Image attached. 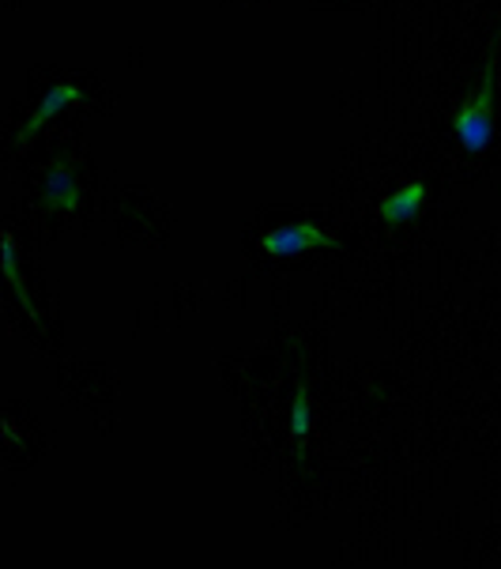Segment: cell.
<instances>
[{"mask_svg":"<svg viewBox=\"0 0 501 569\" xmlns=\"http://www.w3.org/2000/svg\"><path fill=\"white\" fill-rule=\"evenodd\" d=\"M494 94H498V64H487L475 91L452 113V129H457L460 148L471 151V156L487 151L490 140H494Z\"/></svg>","mask_w":501,"mask_h":569,"instance_id":"1","label":"cell"},{"mask_svg":"<svg viewBox=\"0 0 501 569\" xmlns=\"http://www.w3.org/2000/svg\"><path fill=\"white\" fill-rule=\"evenodd\" d=\"M260 249L268 257H298V253H310V249H335L340 238L321 230L317 223H283L272 227L268 234H260Z\"/></svg>","mask_w":501,"mask_h":569,"instance_id":"2","label":"cell"},{"mask_svg":"<svg viewBox=\"0 0 501 569\" xmlns=\"http://www.w3.org/2000/svg\"><path fill=\"white\" fill-rule=\"evenodd\" d=\"M76 102H83V87L80 83H57V87H50V91L42 94V102L34 106V113L27 118L23 124H19V132H16V148H27L38 132L50 124L57 113L61 110H69V106H76Z\"/></svg>","mask_w":501,"mask_h":569,"instance_id":"3","label":"cell"},{"mask_svg":"<svg viewBox=\"0 0 501 569\" xmlns=\"http://www.w3.org/2000/svg\"><path fill=\"white\" fill-rule=\"evenodd\" d=\"M42 200L50 211H76L80 208V186H76V173L69 159H53L50 170H46V186H42Z\"/></svg>","mask_w":501,"mask_h":569,"instance_id":"4","label":"cell"},{"mask_svg":"<svg viewBox=\"0 0 501 569\" xmlns=\"http://www.w3.org/2000/svg\"><path fill=\"white\" fill-rule=\"evenodd\" d=\"M427 186L422 181H408V186H400L397 192H389V197L381 200L378 216L384 219L389 227H400V223H411L415 216H422V204H427Z\"/></svg>","mask_w":501,"mask_h":569,"instance_id":"5","label":"cell"},{"mask_svg":"<svg viewBox=\"0 0 501 569\" xmlns=\"http://www.w3.org/2000/svg\"><path fill=\"white\" fill-rule=\"evenodd\" d=\"M0 264H4V279L12 283V291H16V298H19V310H23L38 328H42V317H38L34 302H31V291H27V283H23V272H19L16 242H12V234H8V230H4V238H0Z\"/></svg>","mask_w":501,"mask_h":569,"instance_id":"6","label":"cell"},{"mask_svg":"<svg viewBox=\"0 0 501 569\" xmlns=\"http://www.w3.org/2000/svg\"><path fill=\"white\" fill-rule=\"evenodd\" d=\"M310 433H313V397H310V389H305V381H298L294 403H291V446L302 452Z\"/></svg>","mask_w":501,"mask_h":569,"instance_id":"7","label":"cell"}]
</instances>
